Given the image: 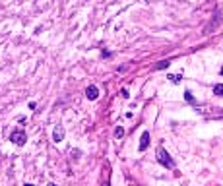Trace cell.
Segmentation results:
<instances>
[{
    "label": "cell",
    "mask_w": 223,
    "mask_h": 186,
    "mask_svg": "<svg viewBox=\"0 0 223 186\" xmlns=\"http://www.w3.org/2000/svg\"><path fill=\"white\" fill-rule=\"evenodd\" d=\"M64 140V126L62 124H57L54 126V130H52V142L54 144H58Z\"/></svg>",
    "instance_id": "obj_3"
},
{
    "label": "cell",
    "mask_w": 223,
    "mask_h": 186,
    "mask_svg": "<svg viewBox=\"0 0 223 186\" xmlns=\"http://www.w3.org/2000/svg\"><path fill=\"white\" fill-rule=\"evenodd\" d=\"M169 64H171V60H161L159 64H155V70H167Z\"/></svg>",
    "instance_id": "obj_6"
},
{
    "label": "cell",
    "mask_w": 223,
    "mask_h": 186,
    "mask_svg": "<svg viewBox=\"0 0 223 186\" xmlns=\"http://www.w3.org/2000/svg\"><path fill=\"white\" fill-rule=\"evenodd\" d=\"M122 136H124V128H122V126H117V128H115V138L120 140Z\"/></svg>",
    "instance_id": "obj_9"
},
{
    "label": "cell",
    "mask_w": 223,
    "mask_h": 186,
    "mask_svg": "<svg viewBox=\"0 0 223 186\" xmlns=\"http://www.w3.org/2000/svg\"><path fill=\"white\" fill-rule=\"evenodd\" d=\"M157 161L161 163L165 169H173V167H175V161L171 159V155L167 153V149H163V147L157 149Z\"/></svg>",
    "instance_id": "obj_1"
},
{
    "label": "cell",
    "mask_w": 223,
    "mask_h": 186,
    "mask_svg": "<svg viewBox=\"0 0 223 186\" xmlns=\"http://www.w3.org/2000/svg\"><path fill=\"white\" fill-rule=\"evenodd\" d=\"M10 142H12L14 145H25V142H27V134L24 132V130H14L12 134H10Z\"/></svg>",
    "instance_id": "obj_2"
},
{
    "label": "cell",
    "mask_w": 223,
    "mask_h": 186,
    "mask_svg": "<svg viewBox=\"0 0 223 186\" xmlns=\"http://www.w3.org/2000/svg\"><path fill=\"white\" fill-rule=\"evenodd\" d=\"M120 95H122V99H128L130 93H128V89H120Z\"/></svg>",
    "instance_id": "obj_11"
},
{
    "label": "cell",
    "mask_w": 223,
    "mask_h": 186,
    "mask_svg": "<svg viewBox=\"0 0 223 186\" xmlns=\"http://www.w3.org/2000/svg\"><path fill=\"white\" fill-rule=\"evenodd\" d=\"M221 76H223V68H221Z\"/></svg>",
    "instance_id": "obj_14"
},
{
    "label": "cell",
    "mask_w": 223,
    "mask_h": 186,
    "mask_svg": "<svg viewBox=\"0 0 223 186\" xmlns=\"http://www.w3.org/2000/svg\"><path fill=\"white\" fill-rule=\"evenodd\" d=\"M167 78H169V81H173V84H178V81L182 79V76H181V74H169Z\"/></svg>",
    "instance_id": "obj_8"
},
{
    "label": "cell",
    "mask_w": 223,
    "mask_h": 186,
    "mask_svg": "<svg viewBox=\"0 0 223 186\" xmlns=\"http://www.w3.org/2000/svg\"><path fill=\"white\" fill-rule=\"evenodd\" d=\"M214 93L217 97H223V84H215L214 85Z\"/></svg>",
    "instance_id": "obj_7"
},
{
    "label": "cell",
    "mask_w": 223,
    "mask_h": 186,
    "mask_svg": "<svg viewBox=\"0 0 223 186\" xmlns=\"http://www.w3.org/2000/svg\"><path fill=\"white\" fill-rule=\"evenodd\" d=\"M24 186H33V184H24Z\"/></svg>",
    "instance_id": "obj_13"
},
{
    "label": "cell",
    "mask_w": 223,
    "mask_h": 186,
    "mask_svg": "<svg viewBox=\"0 0 223 186\" xmlns=\"http://www.w3.org/2000/svg\"><path fill=\"white\" fill-rule=\"evenodd\" d=\"M150 145V132H144L140 138V151H146Z\"/></svg>",
    "instance_id": "obj_5"
},
{
    "label": "cell",
    "mask_w": 223,
    "mask_h": 186,
    "mask_svg": "<svg viewBox=\"0 0 223 186\" xmlns=\"http://www.w3.org/2000/svg\"><path fill=\"white\" fill-rule=\"evenodd\" d=\"M85 97H87L89 101H95V99L99 97V87H97V85H87V89H85Z\"/></svg>",
    "instance_id": "obj_4"
},
{
    "label": "cell",
    "mask_w": 223,
    "mask_h": 186,
    "mask_svg": "<svg viewBox=\"0 0 223 186\" xmlns=\"http://www.w3.org/2000/svg\"><path fill=\"white\" fill-rule=\"evenodd\" d=\"M47 186H57V184H52V182H49V184H47Z\"/></svg>",
    "instance_id": "obj_12"
},
{
    "label": "cell",
    "mask_w": 223,
    "mask_h": 186,
    "mask_svg": "<svg viewBox=\"0 0 223 186\" xmlns=\"http://www.w3.org/2000/svg\"><path fill=\"white\" fill-rule=\"evenodd\" d=\"M184 99H186L188 103H194V97H192V93H190V91H184Z\"/></svg>",
    "instance_id": "obj_10"
}]
</instances>
